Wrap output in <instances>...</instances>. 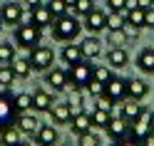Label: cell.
I'll return each instance as SVG.
<instances>
[{"label": "cell", "mask_w": 154, "mask_h": 146, "mask_svg": "<svg viewBox=\"0 0 154 146\" xmlns=\"http://www.w3.org/2000/svg\"><path fill=\"white\" fill-rule=\"evenodd\" d=\"M80 32H82V22H80V17L72 15V13L57 17L52 22V37L60 40V42H75V37Z\"/></svg>", "instance_id": "cell-1"}, {"label": "cell", "mask_w": 154, "mask_h": 146, "mask_svg": "<svg viewBox=\"0 0 154 146\" xmlns=\"http://www.w3.org/2000/svg\"><path fill=\"white\" fill-rule=\"evenodd\" d=\"M40 37H42V30L35 27L32 22L15 25V45L23 47V50H32V47H37V45H40Z\"/></svg>", "instance_id": "cell-2"}, {"label": "cell", "mask_w": 154, "mask_h": 146, "mask_svg": "<svg viewBox=\"0 0 154 146\" xmlns=\"http://www.w3.org/2000/svg\"><path fill=\"white\" fill-rule=\"evenodd\" d=\"M92 70H94V67L90 64V60H82L77 64H70V67H67L70 87H75V89H87V84L92 82Z\"/></svg>", "instance_id": "cell-3"}, {"label": "cell", "mask_w": 154, "mask_h": 146, "mask_svg": "<svg viewBox=\"0 0 154 146\" xmlns=\"http://www.w3.org/2000/svg\"><path fill=\"white\" fill-rule=\"evenodd\" d=\"M27 60H30V64H32V72H47L52 67V62H55V50H52V47L37 45V47L30 50Z\"/></svg>", "instance_id": "cell-4"}, {"label": "cell", "mask_w": 154, "mask_h": 146, "mask_svg": "<svg viewBox=\"0 0 154 146\" xmlns=\"http://www.w3.org/2000/svg\"><path fill=\"white\" fill-rule=\"evenodd\" d=\"M17 114H20V112H17V106H15L13 94L8 92V87H3V92H0V131H3L5 126L15 124Z\"/></svg>", "instance_id": "cell-5"}, {"label": "cell", "mask_w": 154, "mask_h": 146, "mask_svg": "<svg viewBox=\"0 0 154 146\" xmlns=\"http://www.w3.org/2000/svg\"><path fill=\"white\" fill-rule=\"evenodd\" d=\"M152 116H154V112L144 106V112H142L137 119L129 124V136H132V139L144 141V139H147V136L152 134Z\"/></svg>", "instance_id": "cell-6"}, {"label": "cell", "mask_w": 154, "mask_h": 146, "mask_svg": "<svg viewBox=\"0 0 154 146\" xmlns=\"http://www.w3.org/2000/svg\"><path fill=\"white\" fill-rule=\"evenodd\" d=\"M23 22H32L35 27L45 30V27H52L55 15L50 13V7H47V5H37V7H32V10L27 13V17H23Z\"/></svg>", "instance_id": "cell-7"}, {"label": "cell", "mask_w": 154, "mask_h": 146, "mask_svg": "<svg viewBox=\"0 0 154 146\" xmlns=\"http://www.w3.org/2000/svg\"><path fill=\"white\" fill-rule=\"evenodd\" d=\"M104 94H107L114 104L127 102V79H122V77H112V79L104 84Z\"/></svg>", "instance_id": "cell-8"}, {"label": "cell", "mask_w": 154, "mask_h": 146, "mask_svg": "<svg viewBox=\"0 0 154 146\" xmlns=\"http://www.w3.org/2000/svg\"><path fill=\"white\" fill-rule=\"evenodd\" d=\"M45 84L52 87L55 92H65L67 87H70V79H67V70L62 67H50V70L45 72Z\"/></svg>", "instance_id": "cell-9"}, {"label": "cell", "mask_w": 154, "mask_h": 146, "mask_svg": "<svg viewBox=\"0 0 154 146\" xmlns=\"http://www.w3.org/2000/svg\"><path fill=\"white\" fill-rule=\"evenodd\" d=\"M82 27H85V30H90L92 35H97V32H102V30H107V13L94 7L90 15H85Z\"/></svg>", "instance_id": "cell-10"}, {"label": "cell", "mask_w": 154, "mask_h": 146, "mask_svg": "<svg viewBox=\"0 0 154 146\" xmlns=\"http://www.w3.org/2000/svg\"><path fill=\"white\" fill-rule=\"evenodd\" d=\"M70 131L75 136H82V134H87L92 131V114L90 112H75L72 114V121H70Z\"/></svg>", "instance_id": "cell-11"}, {"label": "cell", "mask_w": 154, "mask_h": 146, "mask_svg": "<svg viewBox=\"0 0 154 146\" xmlns=\"http://www.w3.org/2000/svg\"><path fill=\"white\" fill-rule=\"evenodd\" d=\"M0 17H3L5 25H20L23 17H25V7L17 5V3H5L0 7Z\"/></svg>", "instance_id": "cell-12"}, {"label": "cell", "mask_w": 154, "mask_h": 146, "mask_svg": "<svg viewBox=\"0 0 154 146\" xmlns=\"http://www.w3.org/2000/svg\"><path fill=\"white\" fill-rule=\"evenodd\" d=\"M104 131H107L109 141H119V139H124V136H129V121L122 119V116H112V121L107 124Z\"/></svg>", "instance_id": "cell-13"}, {"label": "cell", "mask_w": 154, "mask_h": 146, "mask_svg": "<svg viewBox=\"0 0 154 146\" xmlns=\"http://www.w3.org/2000/svg\"><path fill=\"white\" fill-rule=\"evenodd\" d=\"M50 119L55 126H67L72 121V106L67 104V102H60V104H52V109H50Z\"/></svg>", "instance_id": "cell-14"}, {"label": "cell", "mask_w": 154, "mask_h": 146, "mask_svg": "<svg viewBox=\"0 0 154 146\" xmlns=\"http://www.w3.org/2000/svg\"><path fill=\"white\" fill-rule=\"evenodd\" d=\"M15 126H17L23 134L35 136V131L40 129V121H37L35 114H30V112H20V114H17V119H15Z\"/></svg>", "instance_id": "cell-15"}, {"label": "cell", "mask_w": 154, "mask_h": 146, "mask_svg": "<svg viewBox=\"0 0 154 146\" xmlns=\"http://www.w3.org/2000/svg\"><path fill=\"white\" fill-rule=\"evenodd\" d=\"M149 94V84L144 79H137V77H132L127 79V99H134V102H142L144 97Z\"/></svg>", "instance_id": "cell-16"}, {"label": "cell", "mask_w": 154, "mask_h": 146, "mask_svg": "<svg viewBox=\"0 0 154 146\" xmlns=\"http://www.w3.org/2000/svg\"><path fill=\"white\" fill-rule=\"evenodd\" d=\"M35 141H40V144H45V146H55L57 144V126L55 124H40V129L35 131V136H32Z\"/></svg>", "instance_id": "cell-17"}, {"label": "cell", "mask_w": 154, "mask_h": 146, "mask_svg": "<svg viewBox=\"0 0 154 146\" xmlns=\"http://www.w3.org/2000/svg\"><path fill=\"white\" fill-rule=\"evenodd\" d=\"M52 104H55V97L50 89H37L32 94V109L35 112H50Z\"/></svg>", "instance_id": "cell-18"}, {"label": "cell", "mask_w": 154, "mask_h": 146, "mask_svg": "<svg viewBox=\"0 0 154 146\" xmlns=\"http://www.w3.org/2000/svg\"><path fill=\"white\" fill-rule=\"evenodd\" d=\"M82 47V55H85V60H97V57L102 55V42L97 40V35H90V37H85V40L80 42Z\"/></svg>", "instance_id": "cell-19"}, {"label": "cell", "mask_w": 154, "mask_h": 146, "mask_svg": "<svg viewBox=\"0 0 154 146\" xmlns=\"http://www.w3.org/2000/svg\"><path fill=\"white\" fill-rule=\"evenodd\" d=\"M60 57H62V62H65L67 67H70V64H77V62H82V60H85L82 47H80V45H75V42H65Z\"/></svg>", "instance_id": "cell-20"}, {"label": "cell", "mask_w": 154, "mask_h": 146, "mask_svg": "<svg viewBox=\"0 0 154 146\" xmlns=\"http://www.w3.org/2000/svg\"><path fill=\"white\" fill-rule=\"evenodd\" d=\"M142 112H144V106H142L139 102H134V99H127V102H122V104H119V116H122V119H127L129 124L137 119Z\"/></svg>", "instance_id": "cell-21"}, {"label": "cell", "mask_w": 154, "mask_h": 146, "mask_svg": "<svg viewBox=\"0 0 154 146\" xmlns=\"http://www.w3.org/2000/svg\"><path fill=\"white\" fill-rule=\"evenodd\" d=\"M137 67L144 74H154V47H144V50H139Z\"/></svg>", "instance_id": "cell-22"}, {"label": "cell", "mask_w": 154, "mask_h": 146, "mask_svg": "<svg viewBox=\"0 0 154 146\" xmlns=\"http://www.w3.org/2000/svg\"><path fill=\"white\" fill-rule=\"evenodd\" d=\"M20 141H23V131L17 129L15 124L5 126V129L0 131V146H17Z\"/></svg>", "instance_id": "cell-23"}, {"label": "cell", "mask_w": 154, "mask_h": 146, "mask_svg": "<svg viewBox=\"0 0 154 146\" xmlns=\"http://www.w3.org/2000/svg\"><path fill=\"white\" fill-rule=\"evenodd\" d=\"M13 72H15V79H27V77L32 74V64L27 57H15V60L10 62Z\"/></svg>", "instance_id": "cell-24"}, {"label": "cell", "mask_w": 154, "mask_h": 146, "mask_svg": "<svg viewBox=\"0 0 154 146\" xmlns=\"http://www.w3.org/2000/svg\"><path fill=\"white\" fill-rule=\"evenodd\" d=\"M129 62V55H127V50H124V47H112V50L107 52V64L109 67H124Z\"/></svg>", "instance_id": "cell-25"}, {"label": "cell", "mask_w": 154, "mask_h": 146, "mask_svg": "<svg viewBox=\"0 0 154 146\" xmlns=\"http://www.w3.org/2000/svg\"><path fill=\"white\" fill-rule=\"evenodd\" d=\"M124 20L142 30V27H144V10H142V7H137V5H132V7L124 10Z\"/></svg>", "instance_id": "cell-26"}, {"label": "cell", "mask_w": 154, "mask_h": 146, "mask_svg": "<svg viewBox=\"0 0 154 146\" xmlns=\"http://www.w3.org/2000/svg\"><path fill=\"white\" fill-rule=\"evenodd\" d=\"M112 121V114L109 112H102V109H94L92 112V129H107V124Z\"/></svg>", "instance_id": "cell-27"}, {"label": "cell", "mask_w": 154, "mask_h": 146, "mask_svg": "<svg viewBox=\"0 0 154 146\" xmlns=\"http://www.w3.org/2000/svg\"><path fill=\"white\" fill-rule=\"evenodd\" d=\"M67 104L72 106V114L75 112H82L85 109V89H72L70 97H67Z\"/></svg>", "instance_id": "cell-28"}, {"label": "cell", "mask_w": 154, "mask_h": 146, "mask_svg": "<svg viewBox=\"0 0 154 146\" xmlns=\"http://www.w3.org/2000/svg\"><path fill=\"white\" fill-rule=\"evenodd\" d=\"M13 99H15V106H17V112H30V109H32V94H30V92H20V94H13Z\"/></svg>", "instance_id": "cell-29"}, {"label": "cell", "mask_w": 154, "mask_h": 146, "mask_svg": "<svg viewBox=\"0 0 154 146\" xmlns=\"http://www.w3.org/2000/svg\"><path fill=\"white\" fill-rule=\"evenodd\" d=\"M92 10H94V3H92V0H77V3L70 7V13H72V15H77V17L90 15Z\"/></svg>", "instance_id": "cell-30"}, {"label": "cell", "mask_w": 154, "mask_h": 146, "mask_svg": "<svg viewBox=\"0 0 154 146\" xmlns=\"http://www.w3.org/2000/svg\"><path fill=\"white\" fill-rule=\"evenodd\" d=\"M15 60V45L13 42H0V64H10Z\"/></svg>", "instance_id": "cell-31"}, {"label": "cell", "mask_w": 154, "mask_h": 146, "mask_svg": "<svg viewBox=\"0 0 154 146\" xmlns=\"http://www.w3.org/2000/svg\"><path fill=\"white\" fill-rule=\"evenodd\" d=\"M45 5L50 7V13L55 15V20H57V17H62V15H67V13H70V7L65 5V0H47Z\"/></svg>", "instance_id": "cell-32"}, {"label": "cell", "mask_w": 154, "mask_h": 146, "mask_svg": "<svg viewBox=\"0 0 154 146\" xmlns=\"http://www.w3.org/2000/svg\"><path fill=\"white\" fill-rule=\"evenodd\" d=\"M112 77H114V72H112L109 64H107V67H94V70H92V79H97V82H102V84H107Z\"/></svg>", "instance_id": "cell-33"}, {"label": "cell", "mask_w": 154, "mask_h": 146, "mask_svg": "<svg viewBox=\"0 0 154 146\" xmlns=\"http://www.w3.org/2000/svg\"><path fill=\"white\" fill-rule=\"evenodd\" d=\"M124 22V13H107V30H122Z\"/></svg>", "instance_id": "cell-34"}, {"label": "cell", "mask_w": 154, "mask_h": 146, "mask_svg": "<svg viewBox=\"0 0 154 146\" xmlns=\"http://www.w3.org/2000/svg\"><path fill=\"white\" fill-rule=\"evenodd\" d=\"M109 35H107V42H109V47H122L124 42H129L127 40V35H124V30H107Z\"/></svg>", "instance_id": "cell-35"}, {"label": "cell", "mask_w": 154, "mask_h": 146, "mask_svg": "<svg viewBox=\"0 0 154 146\" xmlns=\"http://www.w3.org/2000/svg\"><path fill=\"white\" fill-rule=\"evenodd\" d=\"M77 146H102V141H100V136L94 134V129H92V131H87V134L77 136Z\"/></svg>", "instance_id": "cell-36"}, {"label": "cell", "mask_w": 154, "mask_h": 146, "mask_svg": "<svg viewBox=\"0 0 154 146\" xmlns=\"http://www.w3.org/2000/svg\"><path fill=\"white\" fill-rule=\"evenodd\" d=\"M15 82V72L10 64H0V87H10Z\"/></svg>", "instance_id": "cell-37"}, {"label": "cell", "mask_w": 154, "mask_h": 146, "mask_svg": "<svg viewBox=\"0 0 154 146\" xmlns=\"http://www.w3.org/2000/svg\"><path fill=\"white\" fill-rule=\"evenodd\" d=\"M114 106H117V104H114L107 94H102V97H97V99H94V109H102V112L114 114Z\"/></svg>", "instance_id": "cell-38"}, {"label": "cell", "mask_w": 154, "mask_h": 146, "mask_svg": "<svg viewBox=\"0 0 154 146\" xmlns=\"http://www.w3.org/2000/svg\"><path fill=\"white\" fill-rule=\"evenodd\" d=\"M109 13H124L127 7H132V0H107Z\"/></svg>", "instance_id": "cell-39"}, {"label": "cell", "mask_w": 154, "mask_h": 146, "mask_svg": "<svg viewBox=\"0 0 154 146\" xmlns=\"http://www.w3.org/2000/svg\"><path fill=\"white\" fill-rule=\"evenodd\" d=\"M85 92H90L94 99H97V97H102V94H104V84H102V82H97V79H92V82L87 84V89H85Z\"/></svg>", "instance_id": "cell-40"}, {"label": "cell", "mask_w": 154, "mask_h": 146, "mask_svg": "<svg viewBox=\"0 0 154 146\" xmlns=\"http://www.w3.org/2000/svg\"><path fill=\"white\" fill-rule=\"evenodd\" d=\"M124 35H127V40H137V35H139V27H134V25H129V22H124Z\"/></svg>", "instance_id": "cell-41"}, {"label": "cell", "mask_w": 154, "mask_h": 146, "mask_svg": "<svg viewBox=\"0 0 154 146\" xmlns=\"http://www.w3.org/2000/svg\"><path fill=\"white\" fill-rule=\"evenodd\" d=\"M112 146H142V141L132 139V136H124V139H119V141H112Z\"/></svg>", "instance_id": "cell-42"}, {"label": "cell", "mask_w": 154, "mask_h": 146, "mask_svg": "<svg viewBox=\"0 0 154 146\" xmlns=\"http://www.w3.org/2000/svg\"><path fill=\"white\" fill-rule=\"evenodd\" d=\"M144 27H152V30H154V7L144 10Z\"/></svg>", "instance_id": "cell-43"}, {"label": "cell", "mask_w": 154, "mask_h": 146, "mask_svg": "<svg viewBox=\"0 0 154 146\" xmlns=\"http://www.w3.org/2000/svg\"><path fill=\"white\" fill-rule=\"evenodd\" d=\"M37 5H42V0H23V7H25L27 13H30L32 7H37Z\"/></svg>", "instance_id": "cell-44"}, {"label": "cell", "mask_w": 154, "mask_h": 146, "mask_svg": "<svg viewBox=\"0 0 154 146\" xmlns=\"http://www.w3.org/2000/svg\"><path fill=\"white\" fill-rule=\"evenodd\" d=\"M134 5L142 10H149V7H154V0H134Z\"/></svg>", "instance_id": "cell-45"}, {"label": "cell", "mask_w": 154, "mask_h": 146, "mask_svg": "<svg viewBox=\"0 0 154 146\" xmlns=\"http://www.w3.org/2000/svg\"><path fill=\"white\" fill-rule=\"evenodd\" d=\"M142 146H154V134H149V136H147V139H144V141H142Z\"/></svg>", "instance_id": "cell-46"}, {"label": "cell", "mask_w": 154, "mask_h": 146, "mask_svg": "<svg viewBox=\"0 0 154 146\" xmlns=\"http://www.w3.org/2000/svg\"><path fill=\"white\" fill-rule=\"evenodd\" d=\"M75 3H77V0H65V5H67V7H72Z\"/></svg>", "instance_id": "cell-47"}, {"label": "cell", "mask_w": 154, "mask_h": 146, "mask_svg": "<svg viewBox=\"0 0 154 146\" xmlns=\"http://www.w3.org/2000/svg\"><path fill=\"white\" fill-rule=\"evenodd\" d=\"M30 146H45V144H40V141H35V139H32V144H30Z\"/></svg>", "instance_id": "cell-48"}, {"label": "cell", "mask_w": 154, "mask_h": 146, "mask_svg": "<svg viewBox=\"0 0 154 146\" xmlns=\"http://www.w3.org/2000/svg\"><path fill=\"white\" fill-rule=\"evenodd\" d=\"M3 25H5V22H3V17H0V32H3Z\"/></svg>", "instance_id": "cell-49"}, {"label": "cell", "mask_w": 154, "mask_h": 146, "mask_svg": "<svg viewBox=\"0 0 154 146\" xmlns=\"http://www.w3.org/2000/svg\"><path fill=\"white\" fill-rule=\"evenodd\" d=\"M152 134H154V116H152Z\"/></svg>", "instance_id": "cell-50"}, {"label": "cell", "mask_w": 154, "mask_h": 146, "mask_svg": "<svg viewBox=\"0 0 154 146\" xmlns=\"http://www.w3.org/2000/svg\"><path fill=\"white\" fill-rule=\"evenodd\" d=\"M17 146H30V144H25V141H20V144H17Z\"/></svg>", "instance_id": "cell-51"}]
</instances>
